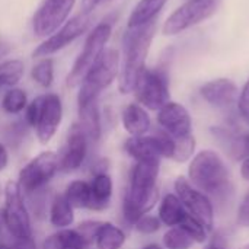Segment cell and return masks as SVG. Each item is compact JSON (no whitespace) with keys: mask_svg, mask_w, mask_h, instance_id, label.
<instances>
[{"mask_svg":"<svg viewBox=\"0 0 249 249\" xmlns=\"http://www.w3.org/2000/svg\"><path fill=\"white\" fill-rule=\"evenodd\" d=\"M159 174L160 162H134L130 168L127 185L121 193L120 219L124 228L133 225L144 214L150 213L159 201Z\"/></svg>","mask_w":249,"mask_h":249,"instance_id":"6da1fadb","label":"cell"},{"mask_svg":"<svg viewBox=\"0 0 249 249\" xmlns=\"http://www.w3.org/2000/svg\"><path fill=\"white\" fill-rule=\"evenodd\" d=\"M156 32V19L137 28H128L123 38L124 58L120 69L118 90L123 95L134 92L137 79L146 67V58Z\"/></svg>","mask_w":249,"mask_h":249,"instance_id":"7a4b0ae2","label":"cell"},{"mask_svg":"<svg viewBox=\"0 0 249 249\" xmlns=\"http://www.w3.org/2000/svg\"><path fill=\"white\" fill-rule=\"evenodd\" d=\"M60 177V163L55 149L44 147L26 159L16 172V182L26 197L53 188Z\"/></svg>","mask_w":249,"mask_h":249,"instance_id":"3957f363","label":"cell"},{"mask_svg":"<svg viewBox=\"0 0 249 249\" xmlns=\"http://www.w3.org/2000/svg\"><path fill=\"white\" fill-rule=\"evenodd\" d=\"M4 196L1 203V213L10 239H22L36 236V223L29 210L26 196L15 178L4 182Z\"/></svg>","mask_w":249,"mask_h":249,"instance_id":"277c9868","label":"cell"},{"mask_svg":"<svg viewBox=\"0 0 249 249\" xmlns=\"http://www.w3.org/2000/svg\"><path fill=\"white\" fill-rule=\"evenodd\" d=\"M188 178L197 190L219 194L229 187L231 174L223 158L207 149L198 152L190 162Z\"/></svg>","mask_w":249,"mask_h":249,"instance_id":"5b68a950","label":"cell"},{"mask_svg":"<svg viewBox=\"0 0 249 249\" xmlns=\"http://www.w3.org/2000/svg\"><path fill=\"white\" fill-rule=\"evenodd\" d=\"M55 150L60 163V177H76L86 171L96 152L95 146L77 121L70 124L61 144Z\"/></svg>","mask_w":249,"mask_h":249,"instance_id":"8992f818","label":"cell"},{"mask_svg":"<svg viewBox=\"0 0 249 249\" xmlns=\"http://www.w3.org/2000/svg\"><path fill=\"white\" fill-rule=\"evenodd\" d=\"M120 74V53L117 50H105L93 69L88 73L82 85L77 88V108L99 101L102 92L108 89Z\"/></svg>","mask_w":249,"mask_h":249,"instance_id":"52a82bcc","label":"cell"},{"mask_svg":"<svg viewBox=\"0 0 249 249\" xmlns=\"http://www.w3.org/2000/svg\"><path fill=\"white\" fill-rule=\"evenodd\" d=\"M111 34H112V25L105 20L92 29V32L88 35L85 41L83 51L76 58L70 73L67 74V79H66L67 88L76 89L82 85L88 73L93 69V66L98 63V60L104 54L105 45L109 41Z\"/></svg>","mask_w":249,"mask_h":249,"instance_id":"ba28073f","label":"cell"},{"mask_svg":"<svg viewBox=\"0 0 249 249\" xmlns=\"http://www.w3.org/2000/svg\"><path fill=\"white\" fill-rule=\"evenodd\" d=\"M133 93L137 104L147 111H159L166 102H169V80L166 71L160 67H144L137 79Z\"/></svg>","mask_w":249,"mask_h":249,"instance_id":"9c48e42d","label":"cell"},{"mask_svg":"<svg viewBox=\"0 0 249 249\" xmlns=\"http://www.w3.org/2000/svg\"><path fill=\"white\" fill-rule=\"evenodd\" d=\"M219 6L220 0H188L169 15L163 23L162 32L166 36L178 35L212 18Z\"/></svg>","mask_w":249,"mask_h":249,"instance_id":"30bf717a","label":"cell"},{"mask_svg":"<svg viewBox=\"0 0 249 249\" xmlns=\"http://www.w3.org/2000/svg\"><path fill=\"white\" fill-rule=\"evenodd\" d=\"M64 121V104L58 93H45L36 125L32 130L34 139L39 147H50L55 140Z\"/></svg>","mask_w":249,"mask_h":249,"instance_id":"8fae6325","label":"cell"},{"mask_svg":"<svg viewBox=\"0 0 249 249\" xmlns=\"http://www.w3.org/2000/svg\"><path fill=\"white\" fill-rule=\"evenodd\" d=\"M174 188L185 212H188L191 217L198 220L210 232L214 223V210L209 197L196 187H193L191 182L184 177H178L175 179Z\"/></svg>","mask_w":249,"mask_h":249,"instance_id":"7c38bea8","label":"cell"},{"mask_svg":"<svg viewBox=\"0 0 249 249\" xmlns=\"http://www.w3.org/2000/svg\"><path fill=\"white\" fill-rule=\"evenodd\" d=\"M89 25H90V15L80 13V15L71 18L63 26H60L54 34H51L44 42H41L34 50L32 55L36 58H45V57L63 50L64 47H67L69 44L76 41L79 36H82L89 29Z\"/></svg>","mask_w":249,"mask_h":249,"instance_id":"4fadbf2b","label":"cell"},{"mask_svg":"<svg viewBox=\"0 0 249 249\" xmlns=\"http://www.w3.org/2000/svg\"><path fill=\"white\" fill-rule=\"evenodd\" d=\"M76 0H44L32 19V29L36 36H50L67 22Z\"/></svg>","mask_w":249,"mask_h":249,"instance_id":"5bb4252c","label":"cell"},{"mask_svg":"<svg viewBox=\"0 0 249 249\" xmlns=\"http://www.w3.org/2000/svg\"><path fill=\"white\" fill-rule=\"evenodd\" d=\"M90 185V206L89 212L92 216H102L111 210L115 198V179L111 171L95 172L85 175Z\"/></svg>","mask_w":249,"mask_h":249,"instance_id":"9a60e30c","label":"cell"},{"mask_svg":"<svg viewBox=\"0 0 249 249\" xmlns=\"http://www.w3.org/2000/svg\"><path fill=\"white\" fill-rule=\"evenodd\" d=\"M158 124L174 139L187 137L191 134V117L187 108L178 102L169 101L158 111Z\"/></svg>","mask_w":249,"mask_h":249,"instance_id":"2e32d148","label":"cell"},{"mask_svg":"<svg viewBox=\"0 0 249 249\" xmlns=\"http://www.w3.org/2000/svg\"><path fill=\"white\" fill-rule=\"evenodd\" d=\"M45 223L51 231L73 228L77 223V212L71 207L61 190L51 191L45 214Z\"/></svg>","mask_w":249,"mask_h":249,"instance_id":"e0dca14e","label":"cell"},{"mask_svg":"<svg viewBox=\"0 0 249 249\" xmlns=\"http://www.w3.org/2000/svg\"><path fill=\"white\" fill-rule=\"evenodd\" d=\"M128 241L127 229L108 219H101L93 232L90 249H124Z\"/></svg>","mask_w":249,"mask_h":249,"instance_id":"ac0fdd59","label":"cell"},{"mask_svg":"<svg viewBox=\"0 0 249 249\" xmlns=\"http://www.w3.org/2000/svg\"><path fill=\"white\" fill-rule=\"evenodd\" d=\"M200 93L206 102L220 109L232 107L239 96L238 86L231 79L210 80L200 88Z\"/></svg>","mask_w":249,"mask_h":249,"instance_id":"d6986e66","label":"cell"},{"mask_svg":"<svg viewBox=\"0 0 249 249\" xmlns=\"http://www.w3.org/2000/svg\"><path fill=\"white\" fill-rule=\"evenodd\" d=\"M39 249H90V242L73 226L47 232L39 239Z\"/></svg>","mask_w":249,"mask_h":249,"instance_id":"ffe728a7","label":"cell"},{"mask_svg":"<svg viewBox=\"0 0 249 249\" xmlns=\"http://www.w3.org/2000/svg\"><path fill=\"white\" fill-rule=\"evenodd\" d=\"M79 125L83 128L92 144L99 147L104 134H105V125H104V115L101 111L99 101H93L88 105L77 108V120Z\"/></svg>","mask_w":249,"mask_h":249,"instance_id":"44dd1931","label":"cell"},{"mask_svg":"<svg viewBox=\"0 0 249 249\" xmlns=\"http://www.w3.org/2000/svg\"><path fill=\"white\" fill-rule=\"evenodd\" d=\"M121 125L128 137H140L150 133L152 118L144 107L137 102H131L121 111Z\"/></svg>","mask_w":249,"mask_h":249,"instance_id":"7402d4cb","label":"cell"},{"mask_svg":"<svg viewBox=\"0 0 249 249\" xmlns=\"http://www.w3.org/2000/svg\"><path fill=\"white\" fill-rule=\"evenodd\" d=\"M71 207L76 212H89L90 206V185L88 177H71L63 188H60Z\"/></svg>","mask_w":249,"mask_h":249,"instance_id":"603a6c76","label":"cell"},{"mask_svg":"<svg viewBox=\"0 0 249 249\" xmlns=\"http://www.w3.org/2000/svg\"><path fill=\"white\" fill-rule=\"evenodd\" d=\"M212 134L214 139L220 143L222 147H225L226 153H229L232 158L239 159V158H247L249 156V149L245 140V134H238L229 128L225 127H213Z\"/></svg>","mask_w":249,"mask_h":249,"instance_id":"cb8c5ba5","label":"cell"},{"mask_svg":"<svg viewBox=\"0 0 249 249\" xmlns=\"http://www.w3.org/2000/svg\"><path fill=\"white\" fill-rule=\"evenodd\" d=\"M187 212L178 198L177 194H165L163 198L159 201V209H158V217L163 226L168 228H175L179 226L181 222L185 219Z\"/></svg>","mask_w":249,"mask_h":249,"instance_id":"d4e9b609","label":"cell"},{"mask_svg":"<svg viewBox=\"0 0 249 249\" xmlns=\"http://www.w3.org/2000/svg\"><path fill=\"white\" fill-rule=\"evenodd\" d=\"M168 0H140L128 18V28L143 26L156 19Z\"/></svg>","mask_w":249,"mask_h":249,"instance_id":"484cf974","label":"cell"},{"mask_svg":"<svg viewBox=\"0 0 249 249\" xmlns=\"http://www.w3.org/2000/svg\"><path fill=\"white\" fill-rule=\"evenodd\" d=\"M28 104H29V98H28L26 90L15 86V88L4 90V93L0 99V109L6 115L18 117V115L23 114Z\"/></svg>","mask_w":249,"mask_h":249,"instance_id":"4316f807","label":"cell"},{"mask_svg":"<svg viewBox=\"0 0 249 249\" xmlns=\"http://www.w3.org/2000/svg\"><path fill=\"white\" fill-rule=\"evenodd\" d=\"M31 133V128L25 124V121L20 118V120H16V121H12L4 133H3V137L1 140L10 147V150L15 153L18 152L19 149H22L25 146V142H26V137L29 136Z\"/></svg>","mask_w":249,"mask_h":249,"instance_id":"83f0119b","label":"cell"},{"mask_svg":"<svg viewBox=\"0 0 249 249\" xmlns=\"http://www.w3.org/2000/svg\"><path fill=\"white\" fill-rule=\"evenodd\" d=\"M25 73V64L20 60H7L0 63V90L15 88Z\"/></svg>","mask_w":249,"mask_h":249,"instance_id":"f1b7e54d","label":"cell"},{"mask_svg":"<svg viewBox=\"0 0 249 249\" xmlns=\"http://www.w3.org/2000/svg\"><path fill=\"white\" fill-rule=\"evenodd\" d=\"M32 80L42 89H50L54 83V63L51 58H41L31 70Z\"/></svg>","mask_w":249,"mask_h":249,"instance_id":"f546056e","label":"cell"},{"mask_svg":"<svg viewBox=\"0 0 249 249\" xmlns=\"http://www.w3.org/2000/svg\"><path fill=\"white\" fill-rule=\"evenodd\" d=\"M194 241L179 228H168L162 236V245L165 249H190Z\"/></svg>","mask_w":249,"mask_h":249,"instance_id":"4dcf8cb0","label":"cell"},{"mask_svg":"<svg viewBox=\"0 0 249 249\" xmlns=\"http://www.w3.org/2000/svg\"><path fill=\"white\" fill-rule=\"evenodd\" d=\"M196 150V139L194 136H187L181 139H175V149L172 155V160L175 162H187L190 158H193Z\"/></svg>","mask_w":249,"mask_h":249,"instance_id":"1f68e13d","label":"cell"},{"mask_svg":"<svg viewBox=\"0 0 249 249\" xmlns=\"http://www.w3.org/2000/svg\"><path fill=\"white\" fill-rule=\"evenodd\" d=\"M179 228L197 244H204L207 241V229L198 222L196 220L194 217H191L190 214L185 216V219L181 222Z\"/></svg>","mask_w":249,"mask_h":249,"instance_id":"d6a6232c","label":"cell"},{"mask_svg":"<svg viewBox=\"0 0 249 249\" xmlns=\"http://www.w3.org/2000/svg\"><path fill=\"white\" fill-rule=\"evenodd\" d=\"M162 226H163V225L160 223V220H159L158 216L147 213V214L142 216V217L133 225L131 229H133L136 233L142 235V236H152V235L158 233V232L160 231Z\"/></svg>","mask_w":249,"mask_h":249,"instance_id":"836d02e7","label":"cell"},{"mask_svg":"<svg viewBox=\"0 0 249 249\" xmlns=\"http://www.w3.org/2000/svg\"><path fill=\"white\" fill-rule=\"evenodd\" d=\"M42 98H44V95H38L36 98L29 101L26 109L23 111L22 120L31 128V131L34 130V127L36 125V121L39 118V112H41V107H42Z\"/></svg>","mask_w":249,"mask_h":249,"instance_id":"e575fe53","label":"cell"},{"mask_svg":"<svg viewBox=\"0 0 249 249\" xmlns=\"http://www.w3.org/2000/svg\"><path fill=\"white\" fill-rule=\"evenodd\" d=\"M238 111H239L242 120L249 124V79L244 85L241 95L238 96Z\"/></svg>","mask_w":249,"mask_h":249,"instance_id":"d590c367","label":"cell"},{"mask_svg":"<svg viewBox=\"0 0 249 249\" xmlns=\"http://www.w3.org/2000/svg\"><path fill=\"white\" fill-rule=\"evenodd\" d=\"M12 159H13V152H12L10 147L0 139V175L6 174V172L10 169Z\"/></svg>","mask_w":249,"mask_h":249,"instance_id":"8d00e7d4","label":"cell"},{"mask_svg":"<svg viewBox=\"0 0 249 249\" xmlns=\"http://www.w3.org/2000/svg\"><path fill=\"white\" fill-rule=\"evenodd\" d=\"M236 222L241 228H249V190L247 194L244 196L239 209H238V216H236Z\"/></svg>","mask_w":249,"mask_h":249,"instance_id":"74e56055","label":"cell"},{"mask_svg":"<svg viewBox=\"0 0 249 249\" xmlns=\"http://www.w3.org/2000/svg\"><path fill=\"white\" fill-rule=\"evenodd\" d=\"M10 249H39V239L36 236L32 238H22V239H10Z\"/></svg>","mask_w":249,"mask_h":249,"instance_id":"f35d334b","label":"cell"},{"mask_svg":"<svg viewBox=\"0 0 249 249\" xmlns=\"http://www.w3.org/2000/svg\"><path fill=\"white\" fill-rule=\"evenodd\" d=\"M102 0H82V13L83 15H90L92 10L101 3Z\"/></svg>","mask_w":249,"mask_h":249,"instance_id":"ab89813d","label":"cell"},{"mask_svg":"<svg viewBox=\"0 0 249 249\" xmlns=\"http://www.w3.org/2000/svg\"><path fill=\"white\" fill-rule=\"evenodd\" d=\"M241 175L245 181H249V156H247L241 165Z\"/></svg>","mask_w":249,"mask_h":249,"instance_id":"60d3db41","label":"cell"},{"mask_svg":"<svg viewBox=\"0 0 249 249\" xmlns=\"http://www.w3.org/2000/svg\"><path fill=\"white\" fill-rule=\"evenodd\" d=\"M142 249H165L162 245H159V244H156V242H149V244H146V245H143Z\"/></svg>","mask_w":249,"mask_h":249,"instance_id":"b9f144b4","label":"cell"},{"mask_svg":"<svg viewBox=\"0 0 249 249\" xmlns=\"http://www.w3.org/2000/svg\"><path fill=\"white\" fill-rule=\"evenodd\" d=\"M7 53H9V48H7V47H6L4 44H1V42H0V57L6 55Z\"/></svg>","mask_w":249,"mask_h":249,"instance_id":"7bdbcfd3","label":"cell"},{"mask_svg":"<svg viewBox=\"0 0 249 249\" xmlns=\"http://www.w3.org/2000/svg\"><path fill=\"white\" fill-rule=\"evenodd\" d=\"M204 249H225L223 247H220L219 244H216V242H213V244H210V245H207Z\"/></svg>","mask_w":249,"mask_h":249,"instance_id":"ee69618b","label":"cell"},{"mask_svg":"<svg viewBox=\"0 0 249 249\" xmlns=\"http://www.w3.org/2000/svg\"><path fill=\"white\" fill-rule=\"evenodd\" d=\"M3 196H4V184L0 182V206L3 203Z\"/></svg>","mask_w":249,"mask_h":249,"instance_id":"f6af8a7d","label":"cell"},{"mask_svg":"<svg viewBox=\"0 0 249 249\" xmlns=\"http://www.w3.org/2000/svg\"><path fill=\"white\" fill-rule=\"evenodd\" d=\"M0 249H10L9 248V242H3V241H0Z\"/></svg>","mask_w":249,"mask_h":249,"instance_id":"bcb514c9","label":"cell"},{"mask_svg":"<svg viewBox=\"0 0 249 249\" xmlns=\"http://www.w3.org/2000/svg\"><path fill=\"white\" fill-rule=\"evenodd\" d=\"M245 140H247V144H248V149H249V133L248 134H245Z\"/></svg>","mask_w":249,"mask_h":249,"instance_id":"7dc6e473","label":"cell"},{"mask_svg":"<svg viewBox=\"0 0 249 249\" xmlns=\"http://www.w3.org/2000/svg\"><path fill=\"white\" fill-rule=\"evenodd\" d=\"M242 249H249V244H248V245H247V247H244V248H242Z\"/></svg>","mask_w":249,"mask_h":249,"instance_id":"c3c4849f","label":"cell"}]
</instances>
